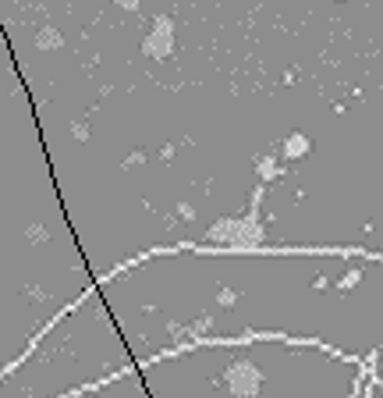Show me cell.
<instances>
[{"instance_id": "6da1fadb", "label": "cell", "mask_w": 383, "mask_h": 398, "mask_svg": "<svg viewBox=\"0 0 383 398\" xmlns=\"http://www.w3.org/2000/svg\"><path fill=\"white\" fill-rule=\"evenodd\" d=\"M227 381H231L234 395H256V388H259V374L252 366H234L227 374Z\"/></svg>"}, {"instance_id": "7a4b0ae2", "label": "cell", "mask_w": 383, "mask_h": 398, "mask_svg": "<svg viewBox=\"0 0 383 398\" xmlns=\"http://www.w3.org/2000/svg\"><path fill=\"white\" fill-rule=\"evenodd\" d=\"M252 232H256V227L245 224V220H227V224L213 227V235H217V239H231V242H249V239H256Z\"/></svg>"}, {"instance_id": "3957f363", "label": "cell", "mask_w": 383, "mask_h": 398, "mask_svg": "<svg viewBox=\"0 0 383 398\" xmlns=\"http://www.w3.org/2000/svg\"><path fill=\"white\" fill-rule=\"evenodd\" d=\"M167 50H170V33H167V25H163V28H157V33L150 36V43H145V53L157 57V53H167Z\"/></svg>"}]
</instances>
